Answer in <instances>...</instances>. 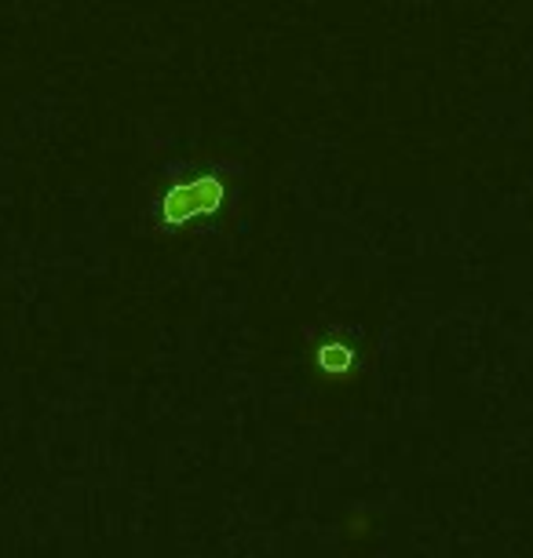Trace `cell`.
<instances>
[{"instance_id": "obj_1", "label": "cell", "mask_w": 533, "mask_h": 558, "mask_svg": "<svg viewBox=\"0 0 533 558\" xmlns=\"http://www.w3.org/2000/svg\"><path fill=\"white\" fill-rule=\"evenodd\" d=\"M219 205H223V183L213 175H202L191 179V183L172 186L161 202V213L165 223H191V219L213 216Z\"/></svg>"}]
</instances>
